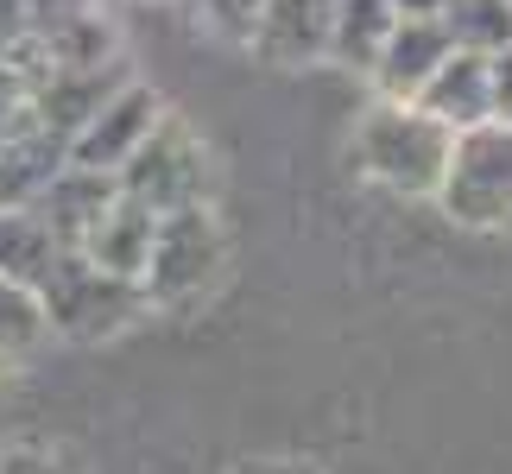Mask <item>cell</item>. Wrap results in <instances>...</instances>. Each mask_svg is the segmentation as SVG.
Listing matches in <instances>:
<instances>
[{
  "instance_id": "cell-1",
  "label": "cell",
  "mask_w": 512,
  "mask_h": 474,
  "mask_svg": "<svg viewBox=\"0 0 512 474\" xmlns=\"http://www.w3.org/2000/svg\"><path fill=\"white\" fill-rule=\"evenodd\" d=\"M449 146H456V133L437 114H424L418 102H386V95L354 127V165L392 196H437Z\"/></svg>"
},
{
  "instance_id": "cell-2",
  "label": "cell",
  "mask_w": 512,
  "mask_h": 474,
  "mask_svg": "<svg viewBox=\"0 0 512 474\" xmlns=\"http://www.w3.org/2000/svg\"><path fill=\"white\" fill-rule=\"evenodd\" d=\"M38 304H45L51 335H64V342H108V335L133 329L152 310L140 285L102 272L83 247H64V253H57L51 279L38 285Z\"/></svg>"
},
{
  "instance_id": "cell-3",
  "label": "cell",
  "mask_w": 512,
  "mask_h": 474,
  "mask_svg": "<svg viewBox=\"0 0 512 474\" xmlns=\"http://www.w3.org/2000/svg\"><path fill=\"white\" fill-rule=\"evenodd\" d=\"M222 266H228V241H222L215 209L209 203H184V209H165L159 228H152L140 291H146L152 310H184L222 279Z\"/></svg>"
},
{
  "instance_id": "cell-4",
  "label": "cell",
  "mask_w": 512,
  "mask_h": 474,
  "mask_svg": "<svg viewBox=\"0 0 512 474\" xmlns=\"http://www.w3.org/2000/svg\"><path fill=\"white\" fill-rule=\"evenodd\" d=\"M437 203L456 228H475V234L512 222V127L481 121V127L456 133Z\"/></svg>"
},
{
  "instance_id": "cell-5",
  "label": "cell",
  "mask_w": 512,
  "mask_h": 474,
  "mask_svg": "<svg viewBox=\"0 0 512 474\" xmlns=\"http://www.w3.org/2000/svg\"><path fill=\"white\" fill-rule=\"evenodd\" d=\"M114 184L127 196H140L152 215L184 209V203H209V146L196 140L177 114H165V121L146 133V146L114 171Z\"/></svg>"
},
{
  "instance_id": "cell-6",
  "label": "cell",
  "mask_w": 512,
  "mask_h": 474,
  "mask_svg": "<svg viewBox=\"0 0 512 474\" xmlns=\"http://www.w3.org/2000/svg\"><path fill=\"white\" fill-rule=\"evenodd\" d=\"M159 121H165V95L146 89V83H133V76H121V83L102 95V108L70 133V165H89V171L114 177L133 152L146 146V133Z\"/></svg>"
},
{
  "instance_id": "cell-7",
  "label": "cell",
  "mask_w": 512,
  "mask_h": 474,
  "mask_svg": "<svg viewBox=\"0 0 512 474\" xmlns=\"http://www.w3.org/2000/svg\"><path fill=\"white\" fill-rule=\"evenodd\" d=\"M449 51H456V45H449V26H443V13H430V19H399L367 83L380 89L386 102H411V95H418V89L430 83V70H437Z\"/></svg>"
},
{
  "instance_id": "cell-8",
  "label": "cell",
  "mask_w": 512,
  "mask_h": 474,
  "mask_svg": "<svg viewBox=\"0 0 512 474\" xmlns=\"http://www.w3.org/2000/svg\"><path fill=\"white\" fill-rule=\"evenodd\" d=\"M329 19H336V0H266L260 32H253V51H260L266 64H279V70L323 64Z\"/></svg>"
},
{
  "instance_id": "cell-9",
  "label": "cell",
  "mask_w": 512,
  "mask_h": 474,
  "mask_svg": "<svg viewBox=\"0 0 512 474\" xmlns=\"http://www.w3.org/2000/svg\"><path fill=\"white\" fill-rule=\"evenodd\" d=\"M152 228H159V215H152L140 196L114 190V203L95 215V228L83 234V253L102 272H114V279H133V285H140L146 253H152Z\"/></svg>"
},
{
  "instance_id": "cell-10",
  "label": "cell",
  "mask_w": 512,
  "mask_h": 474,
  "mask_svg": "<svg viewBox=\"0 0 512 474\" xmlns=\"http://www.w3.org/2000/svg\"><path fill=\"white\" fill-rule=\"evenodd\" d=\"M114 190H121V184H114L108 171L64 165V171H57L45 190H38V203H32V209L51 222V234H57L64 247H83V234L95 228V215H102V209L114 203Z\"/></svg>"
},
{
  "instance_id": "cell-11",
  "label": "cell",
  "mask_w": 512,
  "mask_h": 474,
  "mask_svg": "<svg viewBox=\"0 0 512 474\" xmlns=\"http://www.w3.org/2000/svg\"><path fill=\"white\" fill-rule=\"evenodd\" d=\"M411 102H418L424 114H437L449 133L481 127L487 121V57L481 51H449Z\"/></svg>"
},
{
  "instance_id": "cell-12",
  "label": "cell",
  "mask_w": 512,
  "mask_h": 474,
  "mask_svg": "<svg viewBox=\"0 0 512 474\" xmlns=\"http://www.w3.org/2000/svg\"><path fill=\"white\" fill-rule=\"evenodd\" d=\"M399 26V7L392 0H336V19H329V51L323 64H336L348 76H373L386 38Z\"/></svg>"
},
{
  "instance_id": "cell-13",
  "label": "cell",
  "mask_w": 512,
  "mask_h": 474,
  "mask_svg": "<svg viewBox=\"0 0 512 474\" xmlns=\"http://www.w3.org/2000/svg\"><path fill=\"white\" fill-rule=\"evenodd\" d=\"M57 253H64V241L51 234V222L32 203H0V272H7L13 285L38 291L51 279Z\"/></svg>"
},
{
  "instance_id": "cell-14",
  "label": "cell",
  "mask_w": 512,
  "mask_h": 474,
  "mask_svg": "<svg viewBox=\"0 0 512 474\" xmlns=\"http://www.w3.org/2000/svg\"><path fill=\"white\" fill-rule=\"evenodd\" d=\"M443 26L456 51L494 57L512 45V0H443Z\"/></svg>"
},
{
  "instance_id": "cell-15",
  "label": "cell",
  "mask_w": 512,
  "mask_h": 474,
  "mask_svg": "<svg viewBox=\"0 0 512 474\" xmlns=\"http://www.w3.org/2000/svg\"><path fill=\"white\" fill-rule=\"evenodd\" d=\"M51 342V323H45V304H38V291L13 285L7 272H0V354H13V361H26Z\"/></svg>"
},
{
  "instance_id": "cell-16",
  "label": "cell",
  "mask_w": 512,
  "mask_h": 474,
  "mask_svg": "<svg viewBox=\"0 0 512 474\" xmlns=\"http://www.w3.org/2000/svg\"><path fill=\"white\" fill-rule=\"evenodd\" d=\"M260 7L266 0H196L209 32H222L228 45H247V51H253V32H260Z\"/></svg>"
},
{
  "instance_id": "cell-17",
  "label": "cell",
  "mask_w": 512,
  "mask_h": 474,
  "mask_svg": "<svg viewBox=\"0 0 512 474\" xmlns=\"http://www.w3.org/2000/svg\"><path fill=\"white\" fill-rule=\"evenodd\" d=\"M487 121L512 127V45L487 57Z\"/></svg>"
},
{
  "instance_id": "cell-18",
  "label": "cell",
  "mask_w": 512,
  "mask_h": 474,
  "mask_svg": "<svg viewBox=\"0 0 512 474\" xmlns=\"http://www.w3.org/2000/svg\"><path fill=\"white\" fill-rule=\"evenodd\" d=\"M0 474H70V468L38 443H13V449H0Z\"/></svg>"
},
{
  "instance_id": "cell-19",
  "label": "cell",
  "mask_w": 512,
  "mask_h": 474,
  "mask_svg": "<svg viewBox=\"0 0 512 474\" xmlns=\"http://www.w3.org/2000/svg\"><path fill=\"white\" fill-rule=\"evenodd\" d=\"M32 38V0H0V57Z\"/></svg>"
},
{
  "instance_id": "cell-20",
  "label": "cell",
  "mask_w": 512,
  "mask_h": 474,
  "mask_svg": "<svg viewBox=\"0 0 512 474\" xmlns=\"http://www.w3.org/2000/svg\"><path fill=\"white\" fill-rule=\"evenodd\" d=\"M228 474H323V468H310V462H279V456H272V462H234Z\"/></svg>"
},
{
  "instance_id": "cell-21",
  "label": "cell",
  "mask_w": 512,
  "mask_h": 474,
  "mask_svg": "<svg viewBox=\"0 0 512 474\" xmlns=\"http://www.w3.org/2000/svg\"><path fill=\"white\" fill-rule=\"evenodd\" d=\"M399 7V19H430V13H443V0H392Z\"/></svg>"
},
{
  "instance_id": "cell-22",
  "label": "cell",
  "mask_w": 512,
  "mask_h": 474,
  "mask_svg": "<svg viewBox=\"0 0 512 474\" xmlns=\"http://www.w3.org/2000/svg\"><path fill=\"white\" fill-rule=\"evenodd\" d=\"M7 373H13V354H0V380H7Z\"/></svg>"
}]
</instances>
